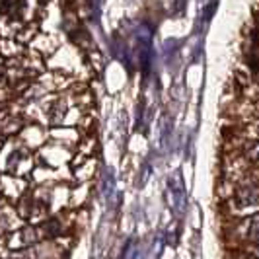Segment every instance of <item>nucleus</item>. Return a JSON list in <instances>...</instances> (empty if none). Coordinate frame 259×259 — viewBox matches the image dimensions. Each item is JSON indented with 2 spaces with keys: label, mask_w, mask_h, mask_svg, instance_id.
<instances>
[{
  "label": "nucleus",
  "mask_w": 259,
  "mask_h": 259,
  "mask_svg": "<svg viewBox=\"0 0 259 259\" xmlns=\"http://www.w3.org/2000/svg\"><path fill=\"white\" fill-rule=\"evenodd\" d=\"M166 203L178 219L183 217L187 208V193H185V183H183V176L180 169H176L166 182Z\"/></svg>",
  "instance_id": "obj_1"
},
{
  "label": "nucleus",
  "mask_w": 259,
  "mask_h": 259,
  "mask_svg": "<svg viewBox=\"0 0 259 259\" xmlns=\"http://www.w3.org/2000/svg\"><path fill=\"white\" fill-rule=\"evenodd\" d=\"M137 57L144 74H148L152 66V31L148 26H141L137 29Z\"/></svg>",
  "instance_id": "obj_2"
},
{
  "label": "nucleus",
  "mask_w": 259,
  "mask_h": 259,
  "mask_svg": "<svg viewBox=\"0 0 259 259\" xmlns=\"http://www.w3.org/2000/svg\"><path fill=\"white\" fill-rule=\"evenodd\" d=\"M164 247H166V234L164 230H158L150 244V253H148V259H160L162 253H164Z\"/></svg>",
  "instance_id": "obj_3"
},
{
  "label": "nucleus",
  "mask_w": 259,
  "mask_h": 259,
  "mask_svg": "<svg viewBox=\"0 0 259 259\" xmlns=\"http://www.w3.org/2000/svg\"><path fill=\"white\" fill-rule=\"evenodd\" d=\"M115 191V174L111 168L104 169V176H102V197L109 199Z\"/></svg>",
  "instance_id": "obj_4"
},
{
  "label": "nucleus",
  "mask_w": 259,
  "mask_h": 259,
  "mask_svg": "<svg viewBox=\"0 0 259 259\" xmlns=\"http://www.w3.org/2000/svg\"><path fill=\"white\" fill-rule=\"evenodd\" d=\"M238 203L240 207H255L259 203V193L255 189H244L238 195Z\"/></svg>",
  "instance_id": "obj_5"
},
{
  "label": "nucleus",
  "mask_w": 259,
  "mask_h": 259,
  "mask_svg": "<svg viewBox=\"0 0 259 259\" xmlns=\"http://www.w3.org/2000/svg\"><path fill=\"white\" fill-rule=\"evenodd\" d=\"M119 259H137V240H135V238H129V240L125 242Z\"/></svg>",
  "instance_id": "obj_6"
},
{
  "label": "nucleus",
  "mask_w": 259,
  "mask_h": 259,
  "mask_svg": "<svg viewBox=\"0 0 259 259\" xmlns=\"http://www.w3.org/2000/svg\"><path fill=\"white\" fill-rule=\"evenodd\" d=\"M247 238L259 246V214L255 217H251V221H249V228H247Z\"/></svg>",
  "instance_id": "obj_7"
},
{
  "label": "nucleus",
  "mask_w": 259,
  "mask_h": 259,
  "mask_svg": "<svg viewBox=\"0 0 259 259\" xmlns=\"http://www.w3.org/2000/svg\"><path fill=\"white\" fill-rule=\"evenodd\" d=\"M249 156H251L255 162H259V143H255L251 148H249Z\"/></svg>",
  "instance_id": "obj_8"
},
{
  "label": "nucleus",
  "mask_w": 259,
  "mask_h": 259,
  "mask_svg": "<svg viewBox=\"0 0 259 259\" xmlns=\"http://www.w3.org/2000/svg\"><path fill=\"white\" fill-rule=\"evenodd\" d=\"M255 257H259V246H257V249H255Z\"/></svg>",
  "instance_id": "obj_9"
}]
</instances>
